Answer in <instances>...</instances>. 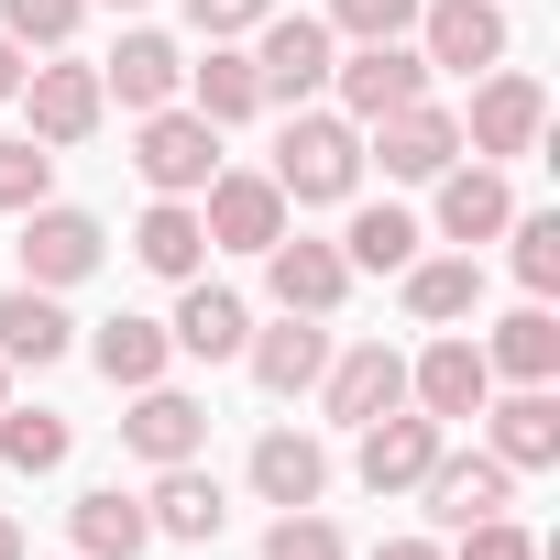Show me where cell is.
Segmentation results:
<instances>
[{"instance_id": "3957f363", "label": "cell", "mask_w": 560, "mask_h": 560, "mask_svg": "<svg viewBox=\"0 0 560 560\" xmlns=\"http://www.w3.org/2000/svg\"><path fill=\"white\" fill-rule=\"evenodd\" d=\"M132 165H143V187L154 198H198L209 176H220V132L198 121V110H143V132H132Z\"/></svg>"}, {"instance_id": "8d00e7d4", "label": "cell", "mask_w": 560, "mask_h": 560, "mask_svg": "<svg viewBox=\"0 0 560 560\" xmlns=\"http://www.w3.org/2000/svg\"><path fill=\"white\" fill-rule=\"evenodd\" d=\"M330 34H352V45H396V34H418V0H330Z\"/></svg>"}, {"instance_id": "836d02e7", "label": "cell", "mask_w": 560, "mask_h": 560, "mask_svg": "<svg viewBox=\"0 0 560 560\" xmlns=\"http://www.w3.org/2000/svg\"><path fill=\"white\" fill-rule=\"evenodd\" d=\"M78 23H89V0H0V34H12L23 56H34V45L56 56V45H67Z\"/></svg>"}, {"instance_id": "603a6c76", "label": "cell", "mask_w": 560, "mask_h": 560, "mask_svg": "<svg viewBox=\"0 0 560 560\" xmlns=\"http://www.w3.org/2000/svg\"><path fill=\"white\" fill-rule=\"evenodd\" d=\"M253 494H264V505H319V494H330V451H319L308 429H264V440H253Z\"/></svg>"}, {"instance_id": "52a82bcc", "label": "cell", "mask_w": 560, "mask_h": 560, "mask_svg": "<svg viewBox=\"0 0 560 560\" xmlns=\"http://www.w3.org/2000/svg\"><path fill=\"white\" fill-rule=\"evenodd\" d=\"M549 132V89L538 78H516V67H494L483 89H472V121H462V154H483V165H516L527 143Z\"/></svg>"}, {"instance_id": "ac0fdd59", "label": "cell", "mask_w": 560, "mask_h": 560, "mask_svg": "<svg viewBox=\"0 0 560 560\" xmlns=\"http://www.w3.org/2000/svg\"><path fill=\"white\" fill-rule=\"evenodd\" d=\"M176 89H187V56H176L165 34H121V45H110V67H100V100H121L132 121H143V110H165Z\"/></svg>"}, {"instance_id": "d6986e66", "label": "cell", "mask_w": 560, "mask_h": 560, "mask_svg": "<svg viewBox=\"0 0 560 560\" xmlns=\"http://www.w3.org/2000/svg\"><path fill=\"white\" fill-rule=\"evenodd\" d=\"M429 187H440V231H451L462 253H472V242H494V231L516 220V187H505V165H440Z\"/></svg>"}, {"instance_id": "f546056e", "label": "cell", "mask_w": 560, "mask_h": 560, "mask_svg": "<svg viewBox=\"0 0 560 560\" xmlns=\"http://www.w3.org/2000/svg\"><path fill=\"white\" fill-rule=\"evenodd\" d=\"M132 253H143V275H198V253H209V231H198V198H154L143 220H132Z\"/></svg>"}, {"instance_id": "60d3db41", "label": "cell", "mask_w": 560, "mask_h": 560, "mask_svg": "<svg viewBox=\"0 0 560 560\" xmlns=\"http://www.w3.org/2000/svg\"><path fill=\"white\" fill-rule=\"evenodd\" d=\"M0 100H23V45L0 34Z\"/></svg>"}, {"instance_id": "83f0119b", "label": "cell", "mask_w": 560, "mask_h": 560, "mask_svg": "<svg viewBox=\"0 0 560 560\" xmlns=\"http://www.w3.org/2000/svg\"><path fill=\"white\" fill-rule=\"evenodd\" d=\"M472 308H483V264H472V253H418V264H407V319L451 330V319H472Z\"/></svg>"}, {"instance_id": "7bdbcfd3", "label": "cell", "mask_w": 560, "mask_h": 560, "mask_svg": "<svg viewBox=\"0 0 560 560\" xmlns=\"http://www.w3.org/2000/svg\"><path fill=\"white\" fill-rule=\"evenodd\" d=\"M0 407H12V363H0Z\"/></svg>"}, {"instance_id": "ab89813d", "label": "cell", "mask_w": 560, "mask_h": 560, "mask_svg": "<svg viewBox=\"0 0 560 560\" xmlns=\"http://www.w3.org/2000/svg\"><path fill=\"white\" fill-rule=\"evenodd\" d=\"M374 560H451V549H440V538H385Z\"/></svg>"}, {"instance_id": "f35d334b", "label": "cell", "mask_w": 560, "mask_h": 560, "mask_svg": "<svg viewBox=\"0 0 560 560\" xmlns=\"http://www.w3.org/2000/svg\"><path fill=\"white\" fill-rule=\"evenodd\" d=\"M264 12H287V0H187V23H198L209 45H231V34H253Z\"/></svg>"}, {"instance_id": "6da1fadb", "label": "cell", "mask_w": 560, "mask_h": 560, "mask_svg": "<svg viewBox=\"0 0 560 560\" xmlns=\"http://www.w3.org/2000/svg\"><path fill=\"white\" fill-rule=\"evenodd\" d=\"M264 176L287 187V209H341V198L363 187V121H341V110H287Z\"/></svg>"}, {"instance_id": "5bb4252c", "label": "cell", "mask_w": 560, "mask_h": 560, "mask_svg": "<svg viewBox=\"0 0 560 560\" xmlns=\"http://www.w3.org/2000/svg\"><path fill=\"white\" fill-rule=\"evenodd\" d=\"M418 494H429V516H440V527H472V516H505L516 472H505L494 451H451V440H440V462L418 472Z\"/></svg>"}, {"instance_id": "e575fe53", "label": "cell", "mask_w": 560, "mask_h": 560, "mask_svg": "<svg viewBox=\"0 0 560 560\" xmlns=\"http://www.w3.org/2000/svg\"><path fill=\"white\" fill-rule=\"evenodd\" d=\"M264 560H352V549H341V527L319 505H287V516L264 527Z\"/></svg>"}, {"instance_id": "1f68e13d", "label": "cell", "mask_w": 560, "mask_h": 560, "mask_svg": "<svg viewBox=\"0 0 560 560\" xmlns=\"http://www.w3.org/2000/svg\"><path fill=\"white\" fill-rule=\"evenodd\" d=\"M78 451V429L56 407H0V472H56Z\"/></svg>"}, {"instance_id": "9c48e42d", "label": "cell", "mask_w": 560, "mask_h": 560, "mask_svg": "<svg viewBox=\"0 0 560 560\" xmlns=\"http://www.w3.org/2000/svg\"><path fill=\"white\" fill-rule=\"evenodd\" d=\"M198 231H209L220 253H264V242H287V187H275V176H242V165H220V176L198 187Z\"/></svg>"}, {"instance_id": "ffe728a7", "label": "cell", "mask_w": 560, "mask_h": 560, "mask_svg": "<svg viewBox=\"0 0 560 560\" xmlns=\"http://www.w3.org/2000/svg\"><path fill=\"white\" fill-rule=\"evenodd\" d=\"M121 440H132L143 462H198V451H209V407H198V396H176V385H132Z\"/></svg>"}, {"instance_id": "7c38bea8", "label": "cell", "mask_w": 560, "mask_h": 560, "mask_svg": "<svg viewBox=\"0 0 560 560\" xmlns=\"http://www.w3.org/2000/svg\"><path fill=\"white\" fill-rule=\"evenodd\" d=\"M264 287H275V308L330 319V308L352 298V264H341V242H308V231H287V242H264Z\"/></svg>"}, {"instance_id": "5b68a950", "label": "cell", "mask_w": 560, "mask_h": 560, "mask_svg": "<svg viewBox=\"0 0 560 560\" xmlns=\"http://www.w3.org/2000/svg\"><path fill=\"white\" fill-rule=\"evenodd\" d=\"M12 253H23V287H89V275H100V253H110V231H100L89 209H56V198H34Z\"/></svg>"}, {"instance_id": "7402d4cb", "label": "cell", "mask_w": 560, "mask_h": 560, "mask_svg": "<svg viewBox=\"0 0 560 560\" xmlns=\"http://www.w3.org/2000/svg\"><path fill=\"white\" fill-rule=\"evenodd\" d=\"M165 341H176V352H198V363H242V341H253V308H242L231 287H198V275H187V298H176Z\"/></svg>"}, {"instance_id": "d6a6232c", "label": "cell", "mask_w": 560, "mask_h": 560, "mask_svg": "<svg viewBox=\"0 0 560 560\" xmlns=\"http://www.w3.org/2000/svg\"><path fill=\"white\" fill-rule=\"evenodd\" d=\"M494 242H516V287H527V298L560 287V209H516Z\"/></svg>"}, {"instance_id": "74e56055", "label": "cell", "mask_w": 560, "mask_h": 560, "mask_svg": "<svg viewBox=\"0 0 560 560\" xmlns=\"http://www.w3.org/2000/svg\"><path fill=\"white\" fill-rule=\"evenodd\" d=\"M451 560H538V538L516 516H472V527H451Z\"/></svg>"}, {"instance_id": "d4e9b609", "label": "cell", "mask_w": 560, "mask_h": 560, "mask_svg": "<svg viewBox=\"0 0 560 560\" xmlns=\"http://www.w3.org/2000/svg\"><path fill=\"white\" fill-rule=\"evenodd\" d=\"M143 516H154V538H220V527H231V505H220V483H209L198 462H154Z\"/></svg>"}, {"instance_id": "ee69618b", "label": "cell", "mask_w": 560, "mask_h": 560, "mask_svg": "<svg viewBox=\"0 0 560 560\" xmlns=\"http://www.w3.org/2000/svg\"><path fill=\"white\" fill-rule=\"evenodd\" d=\"M110 12H143V0H110Z\"/></svg>"}, {"instance_id": "4dcf8cb0", "label": "cell", "mask_w": 560, "mask_h": 560, "mask_svg": "<svg viewBox=\"0 0 560 560\" xmlns=\"http://www.w3.org/2000/svg\"><path fill=\"white\" fill-rule=\"evenodd\" d=\"M418 242H429V231H418L407 209H352L341 264H352V275H407V264H418Z\"/></svg>"}, {"instance_id": "2e32d148", "label": "cell", "mask_w": 560, "mask_h": 560, "mask_svg": "<svg viewBox=\"0 0 560 560\" xmlns=\"http://www.w3.org/2000/svg\"><path fill=\"white\" fill-rule=\"evenodd\" d=\"M483 440H494L505 472H549V462H560V396H549V385L483 396Z\"/></svg>"}, {"instance_id": "8fae6325", "label": "cell", "mask_w": 560, "mask_h": 560, "mask_svg": "<svg viewBox=\"0 0 560 560\" xmlns=\"http://www.w3.org/2000/svg\"><path fill=\"white\" fill-rule=\"evenodd\" d=\"M440 418H418V407H385V418H363V451H352V472H363V494H418V472L440 462Z\"/></svg>"}, {"instance_id": "d590c367", "label": "cell", "mask_w": 560, "mask_h": 560, "mask_svg": "<svg viewBox=\"0 0 560 560\" xmlns=\"http://www.w3.org/2000/svg\"><path fill=\"white\" fill-rule=\"evenodd\" d=\"M34 198H56V154H45V143L23 132V143H0V209H12V220H23Z\"/></svg>"}, {"instance_id": "e0dca14e", "label": "cell", "mask_w": 560, "mask_h": 560, "mask_svg": "<svg viewBox=\"0 0 560 560\" xmlns=\"http://www.w3.org/2000/svg\"><path fill=\"white\" fill-rule=\"evenodd\" d=\"M242 363H253V385H264V396H308V385L330 374V319H298V308H287L275 330H253V341H242Z\"/></svg>"}, {"instance_id": "8992f818", "label": "cell", "mask_w": 560, "mask_h": 560, "mask_svg": "<svg viewBox=\"0 0 560 560\" xmlns=\"http://www.w3.org/2000/svg\"><path fill=\"white\" fill-rule=\"evenodd\" d=\"M330 89H341V121H385V110L429 100V56L407 34L396 45H352V56H330Z\"/></svg>"}, {"instance_id": "9a60e30c", "label": "cell", "mask_w": 560, "mask_h": 560, "mask_svg": "<svg viewBox=\"0 0 560 560\" xmlns=\"http://www.w3.org/2000/svg\"><path fill=\"white\" fill-rule=\"evenodd\" d=\"M319 396H330V418H341V429H363V418L407 407V352H385V341H352V352H330Z\"/></svg>"}, {"instance_id": "44dd1931", "label": "cell", "mask_w": 560, "mask_h": 560, "mask_svg": "<svg viewBox=\"0 0 560 560\" xmlns=\"http://www.w3.org/2000/svg\"><path fill=\"white\" fill-rule=\"evenodd\" d=\"M67 538H78V560H143V549H154V516H143V494L89 483V494L67 505Z\"/></svg>"}, {"instance_id": "30bf717a", "label": "cell", "mask_w": 560, "mask_h": 560, "mask_svg": "<svg viewBox=\"0 0 560 560\" xmlns=\"http://www.w3.org/2000/svg\"><path fill=\"white\" fill-rule=\"evenodd\" d=\"M374 143H363V165H385V176H407V187H429L440 165H462V121L440 110V100H407V110H385V121H363Z\"/></svg>"}, {"instance_id": "f1b7e54d", "label": "cell", "mask_w": 560, "mask_h": 560, "mask_svg": "<svg viewBox=\"0 0 560 560\" xmlns=\"http://www.w3.org/2000/svg\"><path fill=\"white\" fill-rule=\"evenodd\" d=\"M89 363H100V374H110V385L132 396V385H165V363H176V341H165V319H132V308H121V319H100V341H89Z\"/></svg>"}, {"instance_id": "4fadbf2b", "label": "cell", "mask_w": 560, "mask_h": 560, "mask_svg": "<svg viewBox=\"0 0 560 560\" xmlns=\"http://www.w3.org/2000/svg\"><path fill=\"white\" fill-rule=\"evenodd\" d=\"M23 121H34V143H45V154L89 143V132L110 121V100H100V67H34V78H23Z\"/></svg>"}, {"instance_id": "7a4b0ae2", "label": "cell", "mask_w": 560, "mask_h": 560, "mask_svg": "<svg viewBox=\"0 0 560 560\" xmlns=\"http://www.w3.org/2000/svg\"><path fill=\"white\" fill-rule=\"evenodd\" d=\"M253 34H264V45H253L264 110H298V100H319V89H330V56H341V34H330L319 12H264Z\"/></svg>"}, {"instance_id": "4316f807", "label": "cell", "mask_w": 560, "mask_h": 560, "mask_svg": "<svg viewBox=\"0 0 560 560\" xmlns=\"http://www.w3.org/2000/svg\"><path fill=\"white\" fill-rule=\"evenodd\" d=\"M483 363H494L505 385H549V374H560V319H549V298H527L516 319H494V330H483Z\"/></svg>"}, {"instance_id": "484cf974", "label": "cell", "mask_w": 560, "mask_h": 560, "mask_svg": "<svg viewBox=\"0 0 560 560\" xmlns=\"http://www.w3.org/2000/svg\"><path fill=\"white\" fill-rule=\"evenodd\" d=\"M187 110H198L209 132L253 121V110H264V78H253V56H242V45H209V56L187 67Z\"/></svg>"}, {"instance_id": "cb8c5ba5", "label": "cell", "mask_w": 560, "mask_h": 560, "mask_svg": "<svg viewBox=\"0 0 560 560\" xmlns=\"http://www.w3.org/2000/svg\"><path fill=\"white\" fill-rule=\"evenodd\" d=\"M78 352V319L56 308V287H12V298H0V363H67Z\"/></svg>"}, {"instance_id": "ba28073f", "label": "cell", "mask_w": 560, "mask_h": 560, "mask_svg": "<svg viewBox=\"0 0 560 560\" xmlns=\"http://www.w3.org/2000/svg\"><path fill=\"white\" fill-rule=\"evenodd\" d=\"M483 396H494V363H483L472 330H440V341L407 363V407L440 418V429H451V418H483Z\"/></svg>"}, {"instance_id": "b9f144b4", "label": "cell", "mask_w": 560, "mask_h": 560, "mask_svg": "<svg viewBox=\"0 0 560 560\" xmlns=\"http://www.w3.org/2000/svg\"><path fill=\"white\" fill-rule=\"evenodd\" d=\"M0 560H34V549H23V527H12V516H0Z\"/></svg>"}, {"instance_id": "277c9868", "label": "cell", "mask_w": 560, "mask_h": 560, "mask_svg": "<svg viewBox=\"0 0 560 560\" xmlns=\"http://www.w3.org/2000/svg\"><path fill=\"white\" fill-rule=\"evenodd\" d=\"M418 56H429V78L505 67V0H418Z\"/></svg>"}]
</instances>
